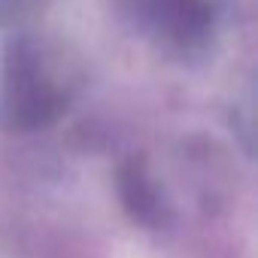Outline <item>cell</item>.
<instances>
[{"instance_id":"6da1fadb","label":"cell","mask_w":258,"mask_h":258,"mask_svg":"<svg viewBox=\"0 0 258 258\" xmlns=\"http://www.w3.org/2000/svg\"><path fill=\"white\" fill-rule=\"evenodd\" d=\"M73 73L64 49L49 37L19 28L0 52V118L16 131L52 124L70 103Z\"/></svg>"},{"instance_id":"7a4b0ae2","label":"cell","mask_w":258,"mask_h":258,"mask_svg":"<svg viewBox=\"0 0 258 258\" xmlns=\"http://www.w3.org/2000/svg\"><path fill=\"white\" fill-rule=\"evenodd\" d=\"M115 7L158 52L198 61L219 43L231 0H115Z\"/></svg>"},{"instance_id":"3957f363","label":"cell","mask_w":258,"mask_h":258,"mask_svg":"<svg viewBox=\"0 0 258 258\" xmlns=\"http://www.w3.org/2000/svg\"><path fill=\"white\" fill-rule=\"evenodd\" d=\"M118 195H121V204L127 207L134 219L140 222H158L161 219V198H158V188L152 182V176L146 173V167L140 161H131L118 170Z\"/></svg>"}]
</instances>
